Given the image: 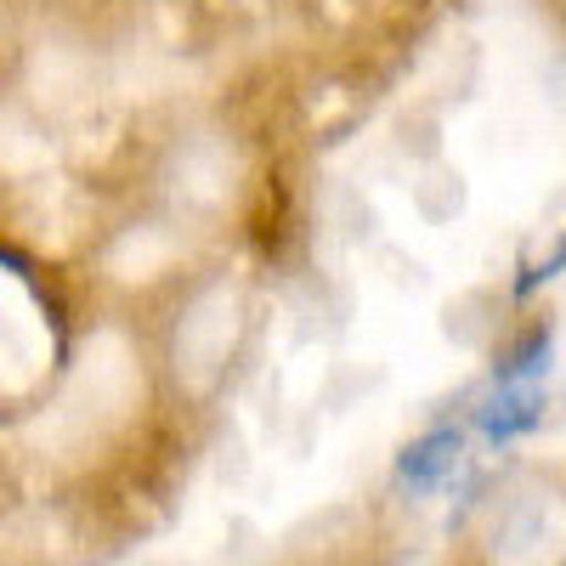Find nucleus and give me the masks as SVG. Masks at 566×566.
Returning <instances> with one entry per match:
<instances>
[{"instance_id":"4","label":"nucleus","mask_w":566,"mask_h":566,"mask_svg":"<svg viewBox=\"0 0 566 566\" xmlns=\"http://www.w3.org/2000/svg\"><path fill=\"white\" fill-rule=\"evenodd\" d=\"M549 346H555V335H549V323H538L533 335L515 346L504 363H499V386H533L538 374L549 368Z\"/></svg>"},{"instance_id":"2","label":"nucleus","mask_w":566,"mask_h":566,"mask_svg":"<svg viewBox=\"0 0 566 566\" xmlns=\"http://www.w3.org/2000/svg\"><path fill=\"white\" fill-rule=\"evenodd\" d=\"M459 453H464V437L459 431H431L419 437L402 459H397V476L408 493H437L453 470H459Z\"/></svg>"},{"instance_id":"5","label":"nucleus","mask_w":566,"mask_h":566,"mask_svg":"<svg viewBox=\"0 0 566 566\" xmlns=\"http://www.w3.org/2000/svg\"><path fill=\"white\" fill-rule=\"evenodd\" d=\"M560 266H566V244H560V250H555V255H549L544 266H533V272H527L522 283H515V295H533V290H538V283H549V277H555Z\"/></svg>"},{"instance_id":"1","label":"nucleus","mask_w":566,"mask_h":566,"mask_svg":"<svg viewBox=\"0 0 566 566\" xmlns=\"http://www.w3.org/2000/svg\"><path fill=\"white\" fill-rule=\"evenodd\" d=\"M493 566H560L566 560V493H515L488 538Z\"/></svg>"},{"instance_id":"3","label":"nucleus","mask_w":566,"mask_h":566,"mask_svg":"<svg viewBox=\"0 0 566 566\" xmlns=\"http://www.w3.org/2000/svg\"><path fill=\"white\" fill-rule=\"evenodd\" d=\"M488 442H515L544 424V391L538 386H499V397L476 413Z\"/></svg>"}]
</instances>
